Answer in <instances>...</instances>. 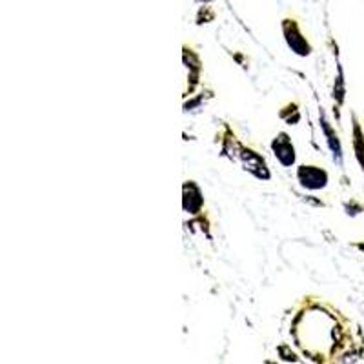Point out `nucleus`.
Wrapping results in <instances>:
<instances>
[{"instance_id":"f257e3e1","label":"nucleus","mask_w":364,"mask_h":364,"mask_svg":"<svg viewBox=\"0 0 364 364\" xmlns=\"http://www.w3.org/2000/svg\"><path fill=\"white\" fill-rule=\"evenodd\" d=\"M299 178L306 188L311 190H317V188H323L326 184V173L317 168H301L299 170Z\"/></svg>"},{"instance_id":"f03ea898","label":"nucleus","mask_w":364,"mask_h":364,"mask_svg":"<svg viewBox=\"0 0 364 364\" xmlns=\"http://www.w3.org/2000/svg\"><path fill=\"white\" fill-rule=\"evenodd\" d=\"M273 149H275V154L282 164L290 166L294 162V148L290 146V142L286 141V136H281L279 141L273 142Z\"/></svg>"},{"instance_id":"7ed1b4c3","label":"nucleus","mask_w":364,"mask_h":364,"mask_svg":"<svg viewBox=\"0 0 364 364\" xmlns=\"http://www.w3.org/2000/svg\"><path fill=\"white\" fill-rule=\"evenodd\" d=\"M291 33H294V37H291L290 33H286L288 35V42H290V46L294 48L297 53H308V44L301 38V35L297 33V29H295V26H291Z\"/></svg>"}]
</instances>
